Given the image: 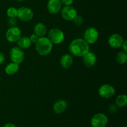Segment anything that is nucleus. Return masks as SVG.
Segmentation results:
<instances>
[{
	"instance_id": "1",
	"label": "nucleus",
	"mask_w": 127,
	"mask_h": 127,
	"mask_svg": "<svg viewBox=\"0 0 127 127\" xmlns=\"http://www.w3.org/2000/svg\"><path fill=\"white\" fill-rule=\"evenodd\" d=\"M69 50L75 57H83L89 51V44L83 38H76L70 43Z\"/></svg>"
},
{
	"instance_id": "2",
	"label": "nucleus",
	"mask_w": 127,
	"mask_h": 127,
	"mask_svg": "<svg viewBox=\"0 0 127 127\" xmlns=\"http://www.w3.org/2000/svg\"><path fill=\"white\" fill-rule=\"evenodd\" d=\"M35 49L40 55L47 56L52 52L53 43L50 41L48 37H40L35 43Z\"/></svg>"
},
{
	"instance_id": "3",
	"label": "nucleus",
	"mask_w": 127,
	"mask_h": 127,
	"mask_svg": "<svg viewBox=\"0 0 127 127\" xmlns=\"http://www.w3.org/2000/svg\"><path fill=\"white\" fill-rule=\"evenodd\" d=\"M48 38L53 44H60L64 40V34L60 29L53 28L48 31Z\"/></svg>"
},
{
	"instance_id": "4",
	"label": "nucleus",
	"mask_w": 127,
	"mask_h": 127,
	"mask_svg": "<svg viewBox=\"0 0 127 127\" xmlns=\"http://www.w3.org/2000/svg\"><path fill=\"white\" fill-rule=\"evenodd\" d=\"M90 123L92 127H105L109 123V118L103 113H97L92 117Z\"/></svg>"
},
{
	"instance_id": "5",
	"label": "nucleus",
	"mask_w": 127,
	"mask_h": 127,
	"mask_svg": "<svg viewBox=\"0 0 127 127\" xmlns=\"http://www.w3.org/2000/svg\"><path fill=\"white\" fill-rule=\"evenodd\" d=\"M99 38V32L93 27H89L84 32V40L88 44H94Z\"/></svg>"
},
{
	"instance_id": "6",
	"label": "nucleus",
	"mask_w": 127,
	"mask_h": 127,
	"mask_svg": "<svg viewBox=\"0 0 127 127\" xmlns=\"http://www.w3.org/2000/svg\"><path fill=\"white\" fill-rule=\"evenodd\" d=\"M9 56L12 62L17 63L19 64L24 60V52L23 50L19 47H14L11 49L9 52Z\"/></svg>"
},
{
	"instance_id": "7",
	"label": "nucleus",
	"mask_w": 127,
	"mask_h": 127,
	"mask_svg": "<svg viewBox=\"0 0 127 127\" xmlns=\"http://www.w3.org/2000/svg\"><path fill=\"white\" fill-rule=\"evenodd\" d=\"M33 12L31 8L27 7H21L17 9V16L18 19L23 22H28L33 19Z\"/></svg>"
},
{
	"instance_id": "8",
	"label": "nucleus",
	"mask_w": 127,
	"mask_h": 127,
	"mask_svg": "<svg viewBox=\"0 0 127 127\" xmlns=\"http://www.w3.org/2000/svg\"><path fill=\"white\" fill-rule=\"evenodd\" d=\"M61 16L65 21H73L78 15V12L74 7L71 6H64L61 9Z\"/></svg>"
},
{
	"instance_id": "9",
	"label": "nucleus",
	"mask_w": 127,
	"mask_h": 127,
	"mask_svg": "<svg viewBox=\"0 0 127 127\" xmlns=\"http://www.w3.org/2000/svg\"><path fill=\"white\" fill-rule=\"evenodd\" d=\"M99 95L104 99H109L115 93V89L113 86L109 84H104L100 86L98 90Z\"/></svg>"
},
{
	"instance_id": "10",
	"label": "nucleus",
	"mask_w": 127,
	"mask_h": 127,
	"mask_svg": "<svg viewBox=\"0 0 127 127\" xmlns=\"http://www.w3.org/2000/svg\"><path fill=\"white\" fill-rule=\"evenodd\" d=\"M21 37V30L16 26L9 27L6 32V38L9 42H17Z\"/></svg>"
},
{
	"instance_id": "11",
	"label": "nucleus",
	"mask_w": 127,
	"mask_h": 127,
	"mask_svg": "<svg viewBox=\"0 0 127 127\" xmlns=\"http://www.w3.org/2000/svg\"><path fill=\"white\" fill-rule=\"evenodd\" d=\"M108 43L111 47L114 48H120L124 42L122 36L118 33H114L109 36L107 40Z\"/></svg>"
},
{
	"instance_id": "12",
	"label": "nucleus",
	"mask_w": 127,
	"mask_h": 127,
	"mask_svg": "<svg viewBox=\"0 0 127 127\" xmlns=\"http://www.w3.org/2000/svg\"><path fill=\"white\" fill-rule=\"evenodd\" d=\"M62 3L60 0H48L47 9L51 14H57L62 9Z\"/></svg>"
},
{
	"instance_id": "13",
	"label": "nucleus",
	"mask_w": 127,
	"mask_h": 127,
	"mask_svg": "<svg viewBox=\"0 0 127 127\" xmlns=\"http://www.w3.org/2000/svg\"><path fill=\"white\" fill-rule=\"evenodd\" d=\"M83 57V63H84L85 66L87 67V68H91V67L94 66L95 64V63H96V55L93 52L89 51Z\"/></svg>"
},
{
	"instance_id": "14",
	"label": "nucleus",
	"mask_w": 127,
	"mask_h": 127,
	"mask_svg": "<svg viewBox=\"0 0 127 127\" xmlns=\"http://www.w3.org/2000/svg\"><path fill=\"white\" fill-rule=\"evenodd\" d=\"M68 103L66 100L59 99L57 100L53 105V110L56 114H61L66 110Z\"/></svg>"
},
{
	"instance_id": "15",
	"label": "nucleus",
	"mask_w": 127,
	"mask_h": 127,
	"mask_svg": "<svg viewBox=\"0 0 127 127\" xmlns=\"http://www.w3.org/2000/svg\"><path fill=\"white\" fill-rule=\"evenodd\" d=\"M73 63V58L72 56L69 54H64L60 58V64L61 66L64 69H68Z\"/></svg>"
},
{
	"instance_id": "16",
	"label": "nucleus",
	"mask_w": 127,
	"mask_h": 127,
	"mask_svg": "<svg viewBox=\"0 0 127 127\" xmlns=\"http://www.w3.org/2000/svg\"><path fill=\"white\" fill-rule=\"evenodd\" d=\"M33 32L38 37H44L47 32V29L45 25L42 22H38L33 28Z\"/></svg>"
},
{
	"instance_id": "17",
	"label": "nucleus",
	"mask_w": 127,
	"mask_h": 127,
	"mask_svg": "<svg viewBox=\"0 0 127 127\" xmlns=\"http://www.w3.org/2000/svg\"><path fill=\"white\" fill-rule=\"evenodd\" d=\"M31 40H30L29 37H21L17 41V47H19L22 50L27 49L31 47Z\"/></svg>"
},
{
	"instance_id": "18",
	"label": "nucleus",
	"mask_w": 127,
	"mask_h": 127,
	"mask_svg": "<svg viewBox=\"0 0 127 127\" xmlns=\"http://www.w3.org/2000/svg\"><path fill=\"white\" fill-rule=\"evenodd\" d=\"M19 69V64L14 62H11L5 68V72L8 75H14L18 71Z\"/></svg>"
},
{
	"instance_id": "19",
	"label": "nucleus",
	"mask_w": 127,
	"mask_h": 127,
	"mask_svg": "<svg viewBox=\"0 0 127 127\" xmlns=\"http://www.w3.org/2000/svg\"><path fill=\"white\" fill-rule=\"evenodd\" d=\"M115 104L118 108H122L127 106V97L125 94H121L118 95L115 99Z\"/></svg>"
},
{
	"instance_id": "20",
	"label": "nucleus",
	"mask_w": 127,
	"mask_h": 127,
	"mask_svg": "<svg viewBox=\"0 0 127 127\" xmlns=\"http://www.w3.org/2000/svg\"><path fill=\"white\" fill-rule=\"evenodd\" d=\"M115 59L119 64H125L127 61V53L124 51H120V52H118L115 57Z\"/></svg>"
},
{
	"instance_id": "21",
	"label": "nucleus",
	"mask_w": 127,
	"mask_h": 127,
	"mask_svg": "<svg viewBox=\"0 0 127 127\" xmlns=\"http://www.w3.org/2000/svg\"><path fill=\"white\" fill-rule=\"evenodd\" d=\"M6 15L8 17L16 18L17 16V9L14 7H10L6 11Z\"/></svg>"
},
{
	"instance_id": "22",
	"label": "nucleus",
	"mask_w": 127,
	"mask_h": 127,
	"mask_svg": "<svg viewBox=\"0 0 127 127\" xmlns=\"http://www.w3.org/2000/svg\"><path fill=\"white\" fill-rule=\"evenodd\" d=\"M73 21L75 25H76V26H80V25H81L83 23V18L82 16L77 15V16L73 19Z\"/></svg>"
},
{
	"instance_id": "23",
	"label": "nucleus",
	"mask_w": 127,
	"mask_h": 127,
	"mask_svg": "<svg viewBox=\"0 0 127 127\" xmlns=\"http://www.w3.org/2000/svg\"><path fill=\"white\" fill-rule=\"evenodd\" d=\"M16 24H17V20L16 18L9 17L8 20H7V25L9 26V27L16 26Z\"/></svg>"
},
{
	"instance_id": "24",
	"label": "nucleus",
	"mask_w": 127,
	"mask_h": 127,
	"mask_svg": "<svg viewBox=\"0 0 127 127\" xmlns=\"http://www.w3.org/2000/svg\"><path fill=\"white\" fill-rule=\"evenodd\" d=\"M117 106L115 104H110L108 107V111L110 113V114H115L117 111Z\"/></svg>"
},
{
	"instance_id": "25",
	"label": "nucleus",
	"mask_w": 127,
	"mask_h": 127,
	"mask_svg": "<svg viewBox=\"0 0 127 127\" xmlns=\"http://www.w3.org/2000/svg\"><path fill=\"white\" fill-rule=\"evenodd\" d=\"M29 38H30V40H31V43H35L36 42H37V40H38L39 37H38L37 35L35 34V33H33V34H32L31 36H30Z\"/></svg>"
},
{
	"instance_id": "26",
	"label": "nucleus",
	"mask_w": 127,
	"mask_h": 127,
	"mask_svg": "<svg viewBox=\"0 0 127 127\" xmlns=\"http://www.w3.org/2000/svg\"><path fill=\"white\" fill-rule=\"evenodd\" d=\"M62 4L64 6H71L74 0H60Z\"/></svg>"
},
{
	"instance_id": "27",
	"label": "nucleus",
	"mask_w": 127,
	"mask_h": 127,
	"mask_svg": "<svg viewBox=\"0 0 127 127\" xmlns=\"http://www.w3.org/2000/svg\"><path fill=\"white\" fill-rule=\"evenodd\" d=\"M122 51L127 53V41L124 40V43H123L122 45Z\"/></svg>"
},
{
	"instance_id": "28",
	"label": "nucleus",
	"mask_w": 127,
	"mask_h": 127,
	"mask_svg": "<svg viewBox=\"0 0 127 127\" xmlns=\"http://www.w3.org/2000/svg\"><path fill=\"white\" fill-rule=\"evenodd\" d=\"M5 61V55L2 53H0V64L3 63Z\"/></svg>"
},
{
	"instance_id": "29",
	"label": "nucleus",
	"mask_w": 127,
	"mask_h": 127,
	"mask_svg": "<svg viewBox=\"0 0 127 127\" xmlns=\"http://www.w3.org/2000/svg\"><path fill=\"white\" fill-rule=\"evenodd\" d=\"M2 127H17L13 124H11V123H7V124H5V125Z\"/></svg>"
},
{
	"instance_id": "30",
	"label": "nucleus",
	"mask_w": 127,
	"mask_h": 127,
	"mask_svg": "<svg viewBox=\"0 0 127 127\" xmlns=\"http://www.w3.org/2000/svg\"><path fill=\"white\" fill-rule=\"evenodd\" d=\"M16 1H20V2H21V1H26V0H16Z\"/></svg>"
},
{
	"instance_id": "31",
	"label": "nucleus",
	"mask_w": 127,
	"mask_h": 127,
	"mask_svg": "<svg viewBox=\"0 0 127 127\" xmlns=\"http://www.w3.org/2000/svg\"><path fill=\"white\" fill-rule=\"evenodd\" d=\"M123 127H127V125H124V126Z\"/></svg>"
},
{
	"instance_id": "32",
	"label": "nucleus",
	"mask_w": 127,
	"mask_h": 127,
	"mask_svg": "<svg viewBox=\"0 0 127 127\" xmlns=\"http://www.w3.org/2000/svg\"></svg>"
}]
</instances>
